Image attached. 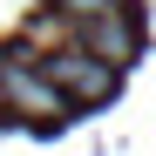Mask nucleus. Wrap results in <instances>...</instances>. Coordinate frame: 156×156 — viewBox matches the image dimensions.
<instances>
[{"label": "nucleus", "mask_w": 156, "mask_h": 156, "mask_svg": "<svg viewBox=\"0 0 156 156\" xmlns=\"http://www.w3.org/2000/svg\"><path fill=\"white\" fill-rule=\"evenodd\" d=\"M0 102H7V115L34 122V129H55L68 115V95L48 82V68L34 61V48H7L0 55Z\"/></svg>", "instance_id": "1"}, {"label": "nucleus", "mask_w": 156, "mask_h": 156, "mask_svg": "<svg viewBox=\"0 0 156 156\" xmlns=\"http://www.w3.org/2000/svg\"><path fill=\"white\" fill-rule=\"evenodd\" d=\"M0 115H7V102H0Z\"/></svg>", "instance_id": "5"}, {"label": "nucleus", "mask_w": 156, "mask_h": 156, "mask_svg": "<svg viewBox=\"0 0 156 156\" xmlns=\"http://www.w3.org/2000/svg\"><path fill=\"white\" fill-rule=\"evenodd\" d=\"M68 34L88 48V55H102V61H115V68H129L143 55V20H136V0L129 7H102V14H88V20H68Z\"/></svg>", "instance_id": "3"}, {"label": "nucleus", "mask_w": 156, "mask_h": 156, "mask_svg": "<svg viewBox=\"0 0 156 156\" xmlns=\"http://www.w3.org/2000/svg\"><path fill=\"white\" fill-rule=\"evenodd\" d=\"M68 41V20L61 14H34L27 27H20V48H34V55H48V48H61Z\"/></svg>", "instance_id": "4"}, {"label": "nucleus", "mask_w": 156, "mask_h": 156, "mask_svg": "<svg viewBox=\"0 0 156 156\" xmlns=\"http://www.w3.org/2000/svg\"><path fill=\"white\" fill-rule=\"evenodd\" d=\"M41 68H48V82H55L61 95H68V109H95V102H109L115 95V61H102V55H88L82 41H61V48H48V55H34Z\"/></svg>", "instance_id": "2"}]
</instances>
